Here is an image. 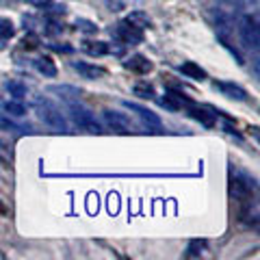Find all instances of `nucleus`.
<instances>
[{"label":"nucleus","mask_w":260,"mask_h":260,"mask_svg":"<svg viewBox=\"0 0 260 260\" xmlns=\"http://www.w3.org/2000/svg\"><path fill=\"white\" fill-rule=\"evenodd\" d=\"M35 109H37V115H39V119H42L44 124H48L54 130H59V133H68V119L63 117V113L56 109L50 100H46V98H37Z\"/></svg>","instance_id":"f257e3e1"},{"label":"nucleus","mask_w":260,"mask_h":260,"mask_svg":"<svg viewBox=\"0 0 260 260\" xmlns=\"http://www.w3.org/2000/svg\"><path fill=\"white\" fill-rule=\"evenodd\" d=\"M70 117L74 119V124L85 128L87 133H93V135H100L102 133V126L98 124L95 115L89 109H83V107H76V104H70Z\"/></svg>","instance_id":"f03ea898"},{"label":"nucleus","mask_w":260,"mask_h":260,"mask_svg":"<svg viewBox=\"0 0 260 260\" xmlns=\"http://www.w3.org/2000/svg\"><path fill=\"white\" fill-rule=\"evenodd\" d=\"M239 32H241V42L249 50H258V42H260V35H258V22L256 18L251 15H243L241 24H239Z\"/></svg>","instance_id":"7ed1b4c3"},{"label":"nucleus","mask_w":260,"mask_h":260,"mask_svg":"<svg viewBox=\"0 0 260 260\" xmlns=\"http://www.w3.org/2000/svg\"><path fill=\"white\" fill-rule=\"evenodd\" d=\"M115 35H117L124 44H141V42H143L141 26H137V24H135V22H130V20L117 24Z\"/></svg>","instance_id":"20e7f679"},{"label":"nucleus","mask_w":260,"mask_h":260,"mask_svg":"<svg viewBox=\"0 0 260 260\" xmlns=\"http://www.w3.org/2000/svg\"><path fill=\"white\" fill-rule=\"evenodd\" d=\"M48 93L59 95L61 100L68 102V104H76L80 100V89L72 87V85H50L48 87Z\"/></svg>","instance_id":"39448f33"},{"label":"nucleus","mask_w":260,"mask_h":260,"mask_svg":"<svg viewBox=\"0 0 260 260\" xmlns=\"http://www.w3.org/2000/svg\"><path fill=\"white\" fill-rule=\"evenodd\" d=\"M124 107H126V109H130V111H135L137 115H139V117L143 119V124L154 126V128H160V117L156 115V113H152L150 109L141 107V104H135V102H124Z\"/></svg>","instance_id":"423d86ee"},{"label":"nucleus","mask_w":260,"mask_h":260,"mask_svg":"<svg viewBox=\"0 0 260 260\" xmlns=\"http://www.w3.org/2000/svg\"><path fill=\"white\" fill-rule=\"evenodd\" d=\"M104 121L117 133H128L130 128V119L119 111H104Z\"/></svg>","instance_id":"0eeeda50"},{"label":"nucleus","mask_w":260,"mask_h":260,"mask_svg":"<svg viewBox=\"0 0 260 260\" xmlns=\"http://www.w3.org/2000/svg\"><path fill=\"white\" fill-rule=\"evenodd\" d=\"M215 89H219V91H221L225 98H230V100H239V102L247 100V91L234 83H215Z\"/></svg>","instance_id":"6e6552de"},{"label":"nucleus","mask_w":260,"mask_h":260,"mask_svg":"<svg viewBox=\"0 0 260 260\" xmlns=\"http://www.w3.org/2000/svg\"><path fill=\"white\" fill-rule=\"evenodd\" d=\"M78 74H83V78H89V80H98L104 76V70L102 68H95V65H89V63H83V61H74L72 63Z\"/></svg>","instance_id":"1a4fd4ad"},{"label":"nucleus","mask_w":260,"mask_h":260,"mask_svg":"<svg viewBox=\"0 0 260 260\" xmlns=\"http://www.w3.org/2000/svg\"><path fill=\"white\" fill-rule=\"evenodd\" d=\"M124 68L133 70V72H139V74H148V72L152 70V63L145 59V56L135 54V56H130L128 61H124Z\"/></svg>","instance_id":"9d476101"},{"label":"nucleus","mask_w":260,"mask_h":260,"mask_svg":"<svg viewBox=\"0 0 260 260\" xmlns=\"http://www.w3.org/2000/svg\"><path fill=\"white\" fill-rule=\"evenodd\" d=\"M180 72L186 78H193V80H206V72L200 68L195 61H186L180 65Z\"/></svg>","instance_id":"9b49d317"},{"label":"nucleus","mask_w":260,"mask_h":260,"mask_svg":"<svg viewBox=\"0 0 260 260\" xmlns=\"http://www.w3.org/2000/svg\"><path fill=\"white\" fill-rule=\"evenodd\" d=\"M35 68L39 74H44L48 78H54L56 76V65L52 59H48V56H39V59H35Z\"/></svg>","instance_id":"f8f14e48"},{"label":"nucleus","mask_w":260,"mask_h":260,"mask_svg":"<svg viewBox=\"0 0 260 260\" xmlns=\"http://www.w3.org/2000/svg\"><path fill=\"white\" fill-rule=\"evenodd\" d=\"M189 115H191L195 121H200L202 126H206V128H213V126H215L213 115H210V113H206V111H202V109H189Z\"/></svg>","instance_id":"ddd939ff"},{"label":"nucleus","mask_w":260,"mask_h":260,"mask_svg":"<svg viewBox=\"0 0 260 260\" xmlns=\"http://www.w3.org/2000/svg\"><path fill=\"white\" fill-rule=\"evenodd\" d=\"M5 89L9 91V95L15 98V100H22V98L26 95V87H24L22 83H18V80H7Z\"/></svg>","instance_id":"4468645a"},{"label":"nucleus","mask_w":260,"mask_h":260,"mask_svg":"<svg viewBox=\"0 0 260 260\" xmlns=\"http://www.w3.org/2000/svg\"><path fill=\"white\" fill-rule=\"evenodd\" d=\"M87 52L100 56V54H109L111 48H109V44H104V42H95V44L91 42V44H87Z\"/></svg>","instance_id":"2eb2a0df"},{"label":"nucleus","mask_w":260,"mask_h":260,"mask_svg":"<svg viewBox=\"0 0 260 260\" xmlns=\"http://www.w3.org/2000/svg\"><path fill=\"white\" fill-rule=\"evenodd\" d=\"M133 91H135L137 98H143V100H150V98H154V89H152V85H145V83L135 85Z\"/></svg>","instance_id":"dca6fc26"},{"label":"nucleus","mask_w":260,"mask_h":260,"mask_svg":"<svg viewBox=\"0 0 260 260\" xmlns=\"http://www.w3.org/2000/svg\"><path fill=\"white\" fill-rule=\"evenodd\" d=\"M5 111L9 113V115H13V117H22V115H26V109L22 107L20 102H5Z\"/></svg>","instance_id":"f3484780"},{"label":"nucleus","mask_w":260,"mask_h":260,"mask_svg":"<svg viewBox=\"0 0 260 260\" xmlns=\"http://www.w3.org/2000/svg\"><path fill=\"white\" fill-rule=\"evenodd\" d=\"M160 104H162V107H165V109H169V111H180V109H182V104L178 102L172 93H167L165 98H162Z\"/></svg>","instance_id":"a211bd4d"},{"label":"nucleus","mask_w":260,"mask_h":260,"mask_svg":"<svg viewBox=\"0 0 260 260\" xmlns=\"http://www.w3.org/2000/svg\"><path fill=\"white\" fill-rule=\"evenodd\" d=\"M202 249H204V241H191L189 249H186V256H189V258H198L202 254Z\"/></svg>","instance_id":"6ab92c4d"},{"label":"nucleus","mask_w":260,"mask_h":260,"mask_svg":"<svg viewBox=\"0 0 260 260\" xmlns=\"http://www.w3.org/2000/svg\"><path fill=\"white\" fill-rule=\"evenodd\" d=\"M13 35V24L9 20H0V39H9Z\"/></svg>","instance_id":"aec40b11"},{"label":"nucleus","mask_w":260,"mask_h":260,"mask_svg":"<svg viewBox=\"0 0 260 260\" xmlns=\"http://www.w3.org/2000/svg\"><path fill=\"white\" fill-rule=\"evenodd\" d=\"M76 24H83V30H87V32H95L98 30V26L93 22H89V20H78Z\"/></svg>","instance_id":"412c9836"},{"label":"nucleus","mask_w":260,"mask_h":260,"mask_svg":"<svg viewBox=\"0 0 260 260\" xmlns=\"http://www.w3.org/2000/svg\"><path fill=\"white\" fill-rule=\"evenodd\" d=\"M28 5L32 7H39V9H44V7H52V0H26Z\"/></svg>","instance_id":"4be33fe9"}]
</instances>
